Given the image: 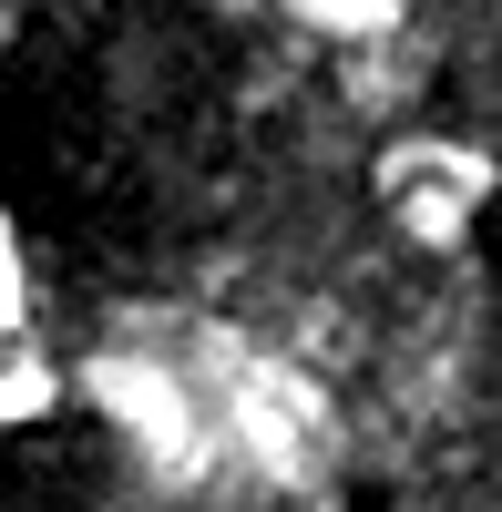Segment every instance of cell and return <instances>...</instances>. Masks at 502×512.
<instances>
[{
	"label": "cell",
	"mask_w": 502,
	"mask_h": 512,
	"mask_svg": "<svg viewBox=\"0 0 502 512\" xmlns=\"http://www.w3.org/2000/svg\"><path fill=\"white\" fill-rule=\"evenodd\" d=\"M0 164L62 256L144 267L236 195L246 82L175 0H62L0 82Z\"/></svg>",
	"instance_id": "obj_1"
}]
</instances>
